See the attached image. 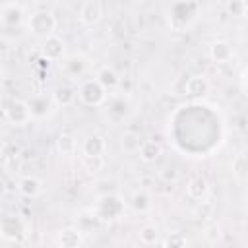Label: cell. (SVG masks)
<instances>
[{"label": "cell", "instance_id": "cell-1", "mask_svg": "<svg viewBox=\"0 0 248 248\" xmlns=\"http://www.w3.org/2000/svg\"><path fill=\"white\" fill-rule=\"evenodd\" d=\"M54 27H56V19H54L52 12H48V10H37L29 17V29L33 31L35 37H41L43 41L52 35Z\"/></svg>", "mask_w": 248, "mask_h": 248}, {"label": "cell", "instance_id": "cell-2", "mask_svg": "<svg viewBox=\"0 0 248 248\" xmlns=\"http://www.w3.org/2000/svg\"><path fill=\"white\" fill-rule=\"evenodd\" d=\"M4 116L14 126H23V124H27L33 118L31 108H29V103L27 101H21V99H12L6 105V108H4Z\"/></svg>", "mask_w": 248, "mask_h": 248}, {"label": "cell", "instance_id": "cell-3", "mask_svg": "<svg viewBox=\"0 0 248 248\" xmlns=\"http://www.w3.org/2000/svg\"><path fill=\"white\" fill-rule=\"evenodd\" d=\"M0 231H2V236L6 240H12V242H21L27 238V225L17 217V215H6L2 219V225H0Z\"/></svg>", "mask_w": 248, "mask_h": 248}, {"label": "cell", "instance_id": "cell-4", "mask_svg": "<svg viewBox=\"0 0 248 248\" xmlns=\"http://www.w3.org/2000/svg\"><path fill=\"white\" fill-rule=\"evenodd\" d=\"M78 95L79 99L89 105V107H99L105 99H107V91L103 89V85L97 81V79H85L79 89H78Z\"/></svg>", "mask_w": 248, "mask_h": 248}, {"label": "cell", "instance_id": "cell-5", "mask_svg": "<svg viewBox=\"0 0 248 248\" xmlns=\"http://www.w3.org/2000/svg\"><path fill=\"white\" fill-rule=\"evenodd\" d=\"M122 211H124V202L118 198V196H114V194H105L103 198H101V202H99V205H97V217L99 219H116V217H120L122 215Z\"/></svg>", "mask_w": 248, "mask_h": 248}, {"label": "cell", "instance_id": "cell-6", "mask_svg": "<svg viewBox=\"0 0 248 248\" xmlns=\"http://www.w3.org/2000/svg\"><path fill=\"white\" fill-rule=\"evenodd\" d=\"M87 58L79 56V54H70L66 58L60 60V72L72 79H78L81 78L85 72H87Z\"/></svg>", "mask_w": 248, "mask_h": 248}, {"label": "cell", "instance_id": "cell-7", "mask_svg": "<svg viewBox=\"0 0 248 248\" xmlns=\"http://www.w3.org/2000/svg\"><path fill=\"white\" fill-rule=\"evenodd\" d=\"M41 54L45 60H50V62H60L62 56H64V41L58 37V35H50L48 39L43 41V46H41Z\"/></svg>", "mask_w": 248, "mask_h": 248}, {"label": "cell", "instance_id": "cell-8", "mask_svg": "<svg viewBox=\"0 0 248 248\" xmlns=\"http://www.w3.org/2000/svg\"><path fill=\"white\" fill-rule=\"evenodd\" d=\"M103 16V4L99 0H87L79 8V21L85 25H93Z\"/></svg>", "mask_w": 248, "mask_h": 248}, {"label": "cell", "instance_id": "cell-9", "mask_svg": "<svg viewBox=\"0 0 248 248\" xmlns=\"http://www.w3.org/2000/svg\"><path fill=\"white\" fill-rule=\"evenodd\" d=\"M81 244H83V232L78 227H64L58 232L60 248H79Z\"/></svg>", "mask_w": 248, "mask_h": 248}, {"label": "cell", "instance_id": "cell-10", "mask_svg": "<svg viewBox=\"0 0 248 248\" xmlns=\"http://www.w3.org/2000/svg\"><path fill=\"white\" fill-rule=\"evenodd\" d=\"M29 108H31V114L35 118H45L52 112V107H54V101L52 97H46V95H35L31 97L29 101Z\"/></svg>", "mask_w": 248, "mask_h": 248}, {"label": "cell", "instance_id": "cell-11", "mask_svg": "<svg viewBox=\"0 0 248 248\" xmlns=\"http://www.w3.org/2000/svg\"><path fill=\"white\" fill-rule=\"evenodd\" d=\"M76 95H78V91L70 83H58L52 89V95L50 97H52L54 105H58V107H70L76 101Z\"/></svg>", "mask_w": 248, "mask_h": 248}, {"label": "cell", "instance_id": "cell-12", "mask_svg": "<svg viewBox=\"0 0 248 248\" xmlns=\"http://www.w3.org/2000/svg\"><path fill=\"white\" fill-rule=\"evenodd\" d=\"M184 91L190 97H205L209 93V81L203 76H192L184 83Z\"/></svg>", "mask_w": 248, "mask_h": 248}, {"label": "cell", "instance_id": "cell-13", "mask_svg": "<svg viewBox=\"0 0 248 248\" xmlns=\"http://www.w3.org/2000/svg\"><path fill=\"white\" fill-rule=\"evenodd\" d=\"M81 149H83V155H85V157H103V153H105V149H107V141H105L103 136L93 134V136H89V138L83 141Z\"/></svg>", "mask_w": 248, "mask_h": 248}, {"label": "cell", "instance_id": "cell-14", "mask_svg": "<svg viewBox=\"0 0 248 248\" xmlns=\"http://www.w3.org/2000/svg\"><path fill=\"white\" fill-rule=\"evenodd\" d=\"M186 192H188V196H190L192 200L202 202V200H205L207 194H209V184H207V180H205L203 176H194V178H190V182H188V186H186Z\"/></svg>", "mask_w": 248, "mask_h": 248}, {"label": "cell", "instance_id": "cell-15", "mask_svg": "<svg viewBox=\"0 0 248 248\" xmlns=\"http://www.w3.org/2000/svg\"><path fill=\"white\" fill-rule=\"evenodd\" d=\"M209 56H211L213 62H219V64L229 62L232 58V46H231V43H227V41H215L209 46Z\"/></svg>", "mask_w": 248, "mask_h": 248}, {"label": "cell", "instance_id": "cell-16", "mask_svg": "<svg viewBox=\"0 0 248 248\" xmlns=\"http://www.w3.org/2000/svg\"><path fill=\"white\" fill-rule=\"evenodd\" d=\"M130 112V101L128 97H114L108 105V118L114 122H120Z\"/></svg>", "mask_w": 248, "mask_h": 248}, {"label": "cell", "instance_id": "cell-17", "mask_svg": "<svg viewBox=\"0 0 248 248\" xmlns=\"http://www.w3.org/2000/svg\"><path fill=\"white\" fill-rule=\"evenodd\" d=\"M0 14H2V23L4 25H17L21 23L23 19V8L19 4H4L0 8Z\"/></svg>", "mask_w": 248, "mask_h": 248}, {"label": "cell", "instance_id": "cell-18", "mask_svg": "<svg viewBox=\"0 0 248 248\" xmlns=\"http://www.w3.org/2000/svg\"><path fill=\"white\" fill-rule=\"evenodd\" d=\"M95 79L103 85V89H105V91H112V89H116V87L120 85V78H118V74H116L112 68H108V66L99 68V72H97V78H95Z\"/></svg>", "mask_w": 248, "mask_h": 248}, {"label": "cell", "instance_id": "cell-19", "mask_svg": "<svg viewBox=\"0 0 248 248\" xmlns=\"http://www.w3.org/2000/svg\"><path fill=\"white\" fill-rule=\"evenodd\" d=\"M163 153V147L159 141L155 140H145L140 147V157L145 161V163H153L155 159H159V155Z\"/></svg>", "mask_w": 248, "mask_h": 248}, {"label": "cell", "instance_id": "cell-20", "mask_svg": "<svg viewBox=\"0 0 248 248\" xmlns=\"http://www.w3.org/2000/svg\"><path fill=\"white\" fill-rule=\"evenodd\" d=\"M17 190L27 198H37L41 194V180L35 176H23L17 182Z\"/></svg>", "mask_w": 248, "mask_h": 248}, {"label": "cell", "instance_id": "cell-21", "mask_svg": "<svg viewBox=\"0 0 248 248\" xmlns=\"http://www.w3.org/2000/svg\"><path fill=\"white\" fill-rule=\"evenodd\" d=\"M141 143H143V141L140 140V134H136V132H132V130L124 132L122 138H120V145H122V149H124L126 153H136V151H140Z\"/></svg>", "mask_w": 248, "mask_h": 248}, {"label": "cell", "instance_id": "cell-22", "mask_svg": "<svg viewBox=\"0 0 248 248\" xmlns=\"http://www.w3.org/2000/svg\"><path fill=\"white\" fill-rule=\"evenodd\" d=\"M132 207L136 213H147L151 209V198L147 192L140 190V192H134L132 194Z\"/></svg>", "mask_w": 248, "mask_h": 248}, {"label": "cell", "instance_id": "cell-23", "mask_svg": "<svg viewBox=\"0 0 248 248\" xmlns=\"http://www.w3.org/2000/svg\"><path fill=\"white\" fill-rule=\"evenodd\" d=\"M76 145H78L76 138H74L72 134H66V132L60 134L58 140H56V147H58V151H62V153H66V155L74 153V151H76Z\"/></svg>", "mask_w": 248, "mask_h": 248}, {"label": "cell", "instance_id": "cell-24", "mask_svg": "<svg viewBox=\"0 0 248 248\" xmlns=\"http://www.w3.org/2000/svg\"><path fill=\"white\" fill-rule=\"evenodd\" d=\"M157 238H159V231H157L155 225H143L140 229V240H141V244L151 246V244L157 242Z\"/></svg>", "mask_w": 248, "mask_h": 248}, {"label": "cell", "instance_id": "cell-25", "mask_svg": "<svg viewBox=\"0 0 248 248\" xmlns=\"http://www.w3.org/2000/svg\"><path fill=\"white\" fill-rule=\"evenodd\" d=\"M81 163H83V167H85L87 172H99L105 167V159L103 157H85L83 155Z\"/></svg>", "mask_w": 248, "mask_h": 248}, {"label": "cell", "instance_id": "cell-26", "mask_svg": "<svg viewBox=\"0 0 248 248\" xmlns=\"http://www.w3.org/2000/svg\"><path fill=\"white\" fill-rule=\"evenodd\" d=\"M165 248H186V238L180 232H172L165 240Z\"/></svg>", "mask_w": 248, "mask_h": 248}, {"label": "cell", "instance_id": "cell-27", "mask_svg": "<svg viewBox=\"0 0 248 248\" xmlns=\"http://www.w3.org/2000/svg\"><path fill=\"white\" fill-rule=\"evenodd\" d=\"M211 213H213V203L211 202H207V200L205 202L203 200L198 202V207H196V215L198 217H209Z\"/></svg>", "mask_w": 248, "mask_h": 248}, {"label": "cell", "instance_id": "cell-28", "mask_svg": "<svg viewBox=\"0 0 248 248\" xmlns=\"http://www.w3.org/2000/svg\"><path fill=\"white\" fill-rule=\"evenodd\" d=\"M161 178H163L165 182H176V180H178V170H176V167H172V165L165 167V169L161 170Z\"/></svg>", "mask_w": 248, "mask_h": 248}, {"label": "cell", "instance_id": "cell-29", "mask_svg": "<svg viewBox=\"0 0 248 248\" xmlns=\"http://www.w3.org/2000/svg\"><path fill=\"white\" fill-rule=\"evenodd\" d=\"M227 8H229L231 14H238V16H242V12H244V2H231Z\"/></svg>", "mask_w": 248, "mask_h": 248}, {"label": "cell", "instance_id": "cell-30", "mask_svg": "<svg viewBox=\"0 0 248 248\" xmlns=\"http://www.w3.org/2000/svg\"><path fill=\"white\" fill-rule=\"evenodd\" d=\"M244 17H248V2H244V12H242Z\"/></svg>", "mask_w": 248, "mask_h": 248}]
</instances>
